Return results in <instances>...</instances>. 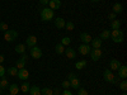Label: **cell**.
I'll return each instance as SVG.
<instances>
[{
	"label": "cell",
	"instance_id": "cell-1",
	"mask_svg": "<svg viewBox=\"0 0 127 95\" xmlns=\"http://www.w3.org/2000/svg\"><path fill=\"white\" fill-rule=\"evenodd\" d=\"M55 18V13L54 10L50 9V8H43L41 10V19L43 20V22H50Z\"/></svg>",
	"mask_w": 127,
	"mask_h": 95
},
{
	"label": "cell",
	"instance_id": "cell-2",
	"mask_svg": "<svg viewBox=\"0 0 127 95\" xmlns=\"http://www.w3.org/2000/svg\"><path fill=\"white\" fill-rule=\"evenodd\" d=\"M111 38L114 43H121V42H123V32L121 29H112Z\"/></svg>",
	"mask_w": 127,
	"mask_h": 95
},
{
	"label": "cell",
	"instance_id": "cell-3",
	"mask_svg": "<svg viewBox=\"0 0 127 95\" xmlns=\"http://www.w3.org/2000/svg\"><path fill=\"white\" fill-rule=\"evenodd\" d=\"M15 38H18V32L14 29H8L4 34V39L6 42H13Z\"/></svg>",
	"mask_w": 127,
	"mask_h": 95
},
{
	"label": "cell",
	"instance_id": "cell-4",
	"mask_svg": "<svg viewBox=\"0 0 127 95\" xmlns=\"http://www.w3.org/2000/svg\"><path fill=\"white\" fill-rule=\"evenodd\" d=\"M89 55H90V57H92V60H93V61H98V60H100V58H102L103 52H102V49H100V48H92V49H90V52H89Z\"/></svg>",
	"mask_w": 127,
	"mask_h": 95
},
{
	"label": "cell",
	"instance_id": "cell-5",
	"mask_svg": "<svg viewBox=\"0 0 127 95\" xmlns=\"http://www.w3.org/2000/svg\"><path fill=\"white\" fill-rule=\"evenodd\" d=\"M114 73H113V71L112 70H109V69H107V70H104V72H103V79L107 81V82H111V84H113L114 82Z\"/></svg>",
	"mask_w": 127,
	"mask_h": 95
},
{
	"label": "cell",
	"instance_id": "cell-6",
	"mask_svg": "<svg viewBox=\"0 0 127 95\" xmlns=\"http://www.w3.org/2000/svg\"><path fill=\"white\" fill-rule=\"evenodd\" d=\"M31 56L33 57V58H36V60L41 58V57H42V49H41L39 47H37V46L32 47V48H31Z\"/></svg>",
	"mask_w": 127,
	"mask_h": 95
},
{
	"label": "cell",
	"instance_id": "cell-7",
	"mask_svg": "<svg viewBox=\"0 0 127 95\" xmlns=\"http://www.w3.org/2000/svg\"><path fill=\"white\" fill-rule=\"evenodd\" d=\"M90 49H92V47H90L89 45L83 43V45H80V46H79V53H80L81 56H87V55H89Z\"/></svg>",
	"mask_w": 127,
	"mask_h": 95
},
{
	"label": "cell",
	"instance_id": "cell-8",
	"mask_svg": "<svg viewBox=\"0 0 127 95\" xmlns=\"http://www.w3.org/2000/svg\"><path fill=\"white\" fill-rule=\"evenodd\" d=\"M120 67H121V62H120L117 58H112L111 62H109V70H112V71H117Z\"/></svg>",
	"mask_w": 127,
	"mask_h": 95
},
{
	"label": "cell",
	"instance_id": "cell-9",
	"mask_svg": "<svg viewBox=\"0 0 127 95\" xmlns=\"http://www.w3.org/2000/svg\"><path fill=\"white\" fill-rule=\"evenodd\" d=\"M64 53L66 55V57L69 58V60H74L76 57V51L74 49V48H70V47H67V48H65V52Z\"/></svg>",
	"mask_w": 127,
	"mask_h": 95
},
{
	"label": "cell",
	"instance_id": "cell-10",
	"mask_svg": "<svg viewBox=\"0 0 127 95\" xmlns=\"http://www.w3.org/2000/svg\"><path fill=\"white\" fill-rule=\"evenodd\" d=\"M36 45H37V37L36 36H29L27 38V41H26V46L32 48V47H34Z\"/></svg>",
	"mask_w": 127,
	"mask_h": 95
},
{
	"label": "cell",
	"instance_id": "cell-11",
	"mask_svg": "<svg viewBox=\"0 0 127 95\" xmlns=\"http://www.w3.org/2000/svg\"><path fill=\"white\" fill-rule=\"evenodd\" d=\"M20 80H23V81H26L28 77H29V72H28V70H26V69H20V70H18V75H17Z\"/></svg>",
	"mask_w": 127,
	"mask_h": 95
},
{
	"label": "cell",
	"instance_id": "cell-12",
	"mask_svg": "<svg viewBox=\"0 0 127 95\" xmlns=\"http://www.w3.org/2000/svg\"><path fill=\"white\" fill-rule=\"evenodd\" d=\"M48 6H50V9H52V10L55 12V10H59V9H60L61 1H60V0H50Z\"/></svg>",
	"mask_w": 127,
	"mask_h": 95
},
{
	"label": "cell",
	"instance_id": "cell-13",
	"mask_svg": "<svg viewBox=\"0 0 127 95\" xmlns=\"http://www.w3.org/2000/svg\"><path fill=\"white\" fill-rule=\"evenodd\" d=\"M117 71H118V77L122 79V80H126V77H127V67L121 65V67Z\"/></svg>",
	"mask_w": 127,
	"mask_h": 95
},
{
	"label": "cell",
	"instance_id": "cell-14",
	"mask_svg": "<svg viewBox=\"0 0 127 95\" xmlns=\"http://www.w3.org/2000/svg\"><path fill=\"white\" fill-rule=\"evenodd\" d=\"M80 39H81V42L83 43H85V45H89L90 42H92V36L89 34V33H85V32H84V33H81L80 34Z\"/></svg>",
	"mask_w": 127,
	"mask_h": 95
},
{
	"label": "cell",
	"instance_id": "cell-15",
	"mask_svg": "<svg viewBox=\"0 0 127 95\" xmlns=\"http://www.w3.org/2000/svg\"><path fill=\"white\" fill-rule=\"evenodd\" d=\"M65 20H64V18H55V25H56V28H59V29H62V28H65Z\"/></svg>",
	"mask_w": 127,
	"mask_h": 95
},
{
	"label": "cell",
	"instance_id": "cell-16",
	"mask_svg": "<svg viewBox=\"0 0 127 95\" xmlns=\"http://www.w3.org/2000/svg\"><path fill=\"white\" fill-rule=\"evenodd\" d=\"M102 39L98 37V38H93L92 39V42H90V43H92V48H100L102 47Z\"/></svg>",
	"mask_w": 127,
	"mask_h": 95
},
{
	"label": "cell",
	"instance_id": "cell-17",
	"mask_svg": "<svg viewBox=\"0 0 127 95\" xmlns=\"http://www.w3.org/2000/svg\"><path fill=\"white\" fill-rule=\"evenodd\" d=\"M70 81V88H74V89H79L80 88V80L75 76V77H74V79H71V80H69Z\"/></svg>",
	"mask_w": 127,
	"mask_h": 95
},
{
	"label": "cell",
	"instance_id": "cell-18",
	"mask_svg": "<svg viewBox=\"0 0 127 95\" xmlns=\"http://www.w3.org/2000/svg\"><path fill=\"white\" fill-rule=\"evenodd\" d=\"M19 86L17 85V84H12V85L9 86V94H12V95H17L19 93Z\"/></svg>",
	"mask_w": 127,
	"mask_h": 95
},
{
	"label": "cell",
	"instance_id": "cell-19",
	"mask_svg": "<svg viewBox=\"0 0 127 95\" xmlns=\"http://www.w3.org/2000/svg\"><path fill=\"white\" fill-rule=\"evenodd\" d=\"M112 9H113V13H116V14H118V13H122V12H123V6H122V4H120V3L113 4Z\"/></svg>",
	"mask_w": 127,
	"mask_h": 95
},
{
	"label": "cell",
	"instance_id": "cell-20",
	"mask_svg": "<svg viewBox=\"0 0 127 95\" xmlns=\"http://www.w3.org/2000/svg\"><path fill=\"white\" fill-rule=\"evenodd\" d=\"M99 38H100L102 41L109 39V38H111V30H109V29H105V30H103L102 33H100V36H99Z\"/></svg>",
	"mask_w": 127,
	"mask_h": 95
},
{
	"label": "cell",
	"instance_id": "cell-21",
	"mask_svg": "<svg viewBox=\"0 0 127 95\" xmlns=\"http://www.w3.org/2000/svg\"><path fill=\"white\" fill-rule=\"evenodd\" d=\"M111 28H112V29H120V28H121V20H120V19H113V20H111Z\"/></svg>",
	"mask_w": 127,
	"mask_h": 95
},
{
	"label": "cell",
	"instance_id": "cell-22",
	"mask_svg": "<svg viewBox=\"0 0 127 95\" xmlns=\"http://www.w3.org/2000/svg\"><path fill=\"white\" fill-rule=\"evenodd\" d=\"M26 45H23V43H20V45H17L15 46V48H14V51L17 52V53H24L26 52Z\"/></svg>",
	"mask_w": 127,
	"mask_h": 95
},
{
	"label": "cell",
	"instance_id": "cell-23",
	"mask_svg": "<svg viewBox=\"0 0 127 95\" xmlns=\"http://www.w3.org/2000/svg\"><path fill=\"white\" fill-rule=\"evenodd\" d=\"M55 52H56L57 55H62L64 52H65V46L61 45V43H57L56 47H55Z\"/></svg>",
	"mask_w": 127,
	"mask_h": 95
},
{
	"label": "cell",
	"instance_id": "cell-24",
	"mask_svg": "<svg viewBox=\"0 0 127 95\" xmlns=\"http://www.w3.org/2000/svg\"><path fill=\"white\" fill-rule=\"evenodd\" d=\"M29 94L31 95H41V89L38 86H31L29 88Z\"/></svg>",
	"mask_w": 127,
	"mask_h": 95
},
{
	"label": "cell",
	"instance_id": "cell-25",
	"mask_svg": "<svg viewBox=\"0 0 127 95\" xmlns=\"http://www.w3.org/2000/svg\"><path fill=\"white\" fill-rule=\"evenodd\" d=\"M87 60H81V61H78L76 63H75V67L78 69V70H83L84 67H85L87 66Z\"/></svg>",
	"mask_w": 127,
	"mask_h": 95
},
{
	"label": "cell",
	"instance_id": "cell-26",
	"mask_svg": "<svg viewBox=\"0 0 127 95\" xmlns=\"http://www.w3.org/2000/svg\"><path fill=\"white\" fill-rule=\"evenodd\" d=\"M41 95H54V89H51V88L41 89Z\"/></svg>",
	"mask_w": 127,
	"mask_h": 95
},
{
	"label": "cell",
	"instance_id": "cell-27",
	"mask_svg": "<svg viewBox=\"0 0 127 95\" xmlns=\"http://www.w3.org/2000/svg\"><path fill=\"white\" fill-rule=\"evenodd\" d=\"M8 75H10V76H17V75H18V69H17V67H9V69H8Z\"/></svg>",
	"mask_w": 127,
	"mask_h": 95
},
{
	"label": "cell",
	"instance_id": "cell-28",
	"mask_svg": "<svg viewBox=\"0 0 127 95\" xmlns=\"http://www.w3.org/2000/svg\"><path fill=\"white\" fill-rule=\"evenodd\" d=\"M29 88H31V85H29L28 82H26V81H24V82L22 84V86H20L19 89L22 90L23 93H28V91H29Z\"/></svg>",
	"mask_w": 127,
	"mask_h": 95
},
{
	"label": "cell",
	"instance_id": "cell-29",
	"mask_svg": "<svg viewBox=\"0 0 127 95\" xmlns=\"http://www.w3.org/2000/svg\"><path fill=\"white\" fill-rule=\"evenodd\" d=\"M60 43L64 45V46H69V45L71 43V38H70V37H64V38L61 39Z\"/></svg>",
	"mask_w": 127,
	"mask_h": 95
},
{
	"label": "cell",
	"instance_id": "cell-30",
	"mask_svg": "<svg viewBox=\"0 0 127 95\" xmlns=\"http://www.w3.org/2000/svg\"><path fill=\"white\" fill-rule=\"evenodd\" d=\"M74 28H75V25H74V23L70 22V20L65 23V29L66 30H74Z\"/></svg>",
	"mask_w": 127,
	"mask_h": 95
},
{
	"label": "cell",
	"instance_id": "cell-31",
	"mask_svg": "<svg viewBox=\"0 0 127 95\" xmlns=\"http://www.w3.org/2000/svg\"><path fill=\"white\" fill-rule=\"evenodd\" d=\"M24 66H26V62H24V61H22V60H18V61H17V66H15V67H17L18 70L24 69Z\"/></svg>",
	"mask_w": 127,
	"mask_h": 95
},
{
	"label": "cell",
	"instance_id": "cell-32",
	"mask_svg": "<svg viewBox=\"0 0 127 95\" xmlns=\"http://www.w3.org/2000/svg\"><path fill=\"white\" fill-rule=\"evenodd\" d=\"M120 89H121L122 91H126V90H127V81H126V80H122V81L120 82Z\"/></svg>",
	"mask_w": 127,
	"mask_h": 95
},
{
	"label": "cell",
	"instance_id": "cell-33",
	"mask_svg": "<svg viewBox=\"0 0 127 95\" xmlns=\"http://www.w3.org/2000/svg\"><path fill=\"white\" fill-rule=\"evenodd\" d=\"M0 86H1V89L8 88V80H6L5 77H3V79H1V81H0Z\"/></svg>",
	"mask_w": 127,
	"mask_h": 95
},
{
	"label": "cell",
	"instance_id": "cell-34",
	"mask_svg": "<svg viewBox=\"0 0 127 95\" xmlns=\"http://www.w3.org/2000/svg\"><path fill=\"white\" fill-rule=\"evenodd\" d=\"M78 95H89V93L87 91V89L79 88V89H78Z\"/></svg>",
	"mask_w": 127,
	"mask_h": 95
},
{
	"label": "cell",
	"instance_id": "cell-35",
	"mask_svg": "<svg viewBox=\"0 0 127 95\" xmlns=\"http://www.w3.org/2000/svg\"><path fill=\"white\" fill-rule=\"evenodd\" d=\"M8 24L5 23V22H1V23H0V30H3V32H6L8 30Z\"/></svg>",
	"mask_w": 127,
	"mask_h": 95
},
{
	"label": "cell",
	"instance_id": "cell-36",
	"mask_svg": "<svg viewBox=\"0 0 127 95\" xmlns=\"http://www.w3.org/2000/svg\"><path fill=\"white\" fill-rule=\"evenodd\" d=\"M62 88H64V89H69V88H70V81H69V80L62 81Z\"/></svg>",
	"mask_w": 127,
	"mask_h": 95
},
{
	"label": "cell",
	"instance_id": "cell-37",
	"mask_svg": "<svg viewBox=\"0 0 127 95\" xmlns=\"http://www.w3.org/2000/svg\"><path fill=\"white\" fill-rule=\"evenodd\" d=\"M4 76H5V67L0 65V77H4Z\"/></svg>",
	"mask_w": 127,
	"mask_h": 95
},
{
	"label": "cell",
	"instance_id": "cell-38",
	"mask_svg": "<svg viewBox=\"0 0 127 95\" xmlns=\"http://www.w3.org/2000/svg\"><path fill=\"white\" fill-rule=\"evenodd\" d=\"M61 95H72V93H71L69 89H64V91H62Z\"/></svg>",
	"mask_w": 127,
	"mask_h": 95
},
{
	"label": "cell",
	"instance_id": "cell-39",
	"mask_svg": "<svg viewBox=\"0 0 127 95\" xmlns=\"http://www.w3.org/2000/svg\"><path fill=\"white\" fill-rule=\"evenodd\" d=\"M48 3H50V0H39V4H41V5H43V6L48 5Z\"/></svg>",
	"mask_w": 127,
	"mask_h": 95
},
{
	"label": "cell",
	"instance_id": "cell-40",
	"mask_svg": "<svg viewBox=\"0 0 127 95\" xmlns=\"http://www.w3.org/2000/svg\"><path fill=\"white\" fill-rule=\"evenodd\" d=\"M75 76H76V75H75V73H74V72H70L69 75H67V79H69V80H71V79H74Z\"/></svg>",
	"mask_w": 127,
	"mask_h": 95
},
{
	"label": "cell",
	"instance_id": "cell-41",
	"mask_svg": "<svg viewBox=\"0 0 127 95\" xmlns=\"http://www.w3.org/2000/svg\"><path fill=\"white\" fill-rule=\"evenodd\" d=\"M116 17H117V14H116V13H113V12H112V13L109 14V19H111V20L116 19Z\"/></svg>",
	"mask_w": 127,
	"mask_h": 95
},
{
	"label": "cell",
	"instance_id": "cell-42",
	"mask_svg": "<svg viewBox=\"0 0 127 95\" xmlns=\"http://www.w3.org/2000/svg\"><path fill=\"white\" fill-rule=\"evenodd\" d=\"M27 58H28V56H27L26 53H22V57H20L19 60H22V61H24V62H26V61H27Z\"/></svg>",
	"mask_w": 127,
	"mask_h": 95
},
{
	"label": "cell",
	"instance_id": "cell-43",
	"mask_svg": "<svg viewBox=\"0 0 127 95\" xmlns=\"http://www.w3.org/2000/svg\"><path fill=\"white\" fill-rule=\"evenodd\" d=\"M120 82V77H118V75L117 76H114V82L113 84H118Z\"/></svg>",
	"mask_w": 127,
	"mask_h": 95
},
{
	"label": "cell",
	"instance_id": "cell-44",
	"mask_svg": "<svg viewBox=\"0 0 127 95\" xmlns=\"http://www.w3.org/2000/svg\"><path fill=\"white\" fill-rule=\"evenodd\" d=\"M54 95H60V90L59 89H54Z\"/></svg>",
	"mask_w": 127,
	"mask_h": 95
},
{
	"label": "cell",
	"instance_id": "cell-45",
	"mask_svg": "<svg viewBox=\"0 0 127 95\" xmlns=\"http://www.w3.org/2000/svg\"><path fill=\"white\" fill-rule=\"evenodd\" d=\"M3 62H4V56H3V55H0V65H1Z\"/></svg>",
	"mask_w": 127,
	"mask_h": 95
},
{
	"label": "cell",
	"instance_id": "cell-46",
	"mask_svg": "<svg viewBox=\"0 0 127 95\" xmlns=\"http://www.w3.org/2000/svg\"><path fill=\"white\" fill-rule=\"evenodd\" d=\"M90 1H93V3H97V1H99V0H90Z\"/></svg>",
	"mask_w": 127,
	"mask_h": 95
},
{
	"label": "cell",
	"instance_id": "cell-47",
	"mask_svg": "<svg viewBox=\"0 0 127 95\" xmlns=\"http://www.w3.org/2000/svg\"><path fill=\"white\" fill-rule=\"evenodd\" d=\"M123 95H127V94H126V91H123Z\"/></svg>",
	"mask_w": 127,
	"mask_h": 95
},
{
	"label": "cell",
	"instance_id": "cell-48",
	"mask_svg": "<svg viewBox=\"0 0 127 95\" xmlns=\"http://www.w3.org/2000/svg\"><path fill=\"white\" fill-rule=\"evenodd\" d=\"M1 90H3V89H1V86H0V93H1Z\"/></svg>",
	"mask_w": 127,
	"mask_h": 95
},
{
	"label": "cell",
	"instance_id": "cell-49",
	"mask_svg": "<svg viewBox=\"0 0 127 95\" xmlns=\"http://www.w3.org/2000/svg\"><path fill=\"white\" fill-rule=\"evenodd\" d=\"M6 95H12V94H6Z\"/></svg>",
	"mask_w": 127,
	"mask_h": 95
},
{
	"label": "cell",
	"instance_id": "cell-50",
	"mask_svg": "<svg viewBox=\"0 0 127 95\" xmlns=\"http://www.w3.org/2000/svg\"><path fill=\"white\" fill-rule=\"evenodd\" d=\"M0 81H1V79H0Z\"/></svg>",
	"mask_w": 127,
	"mask_h": 95
}]
</instances>
